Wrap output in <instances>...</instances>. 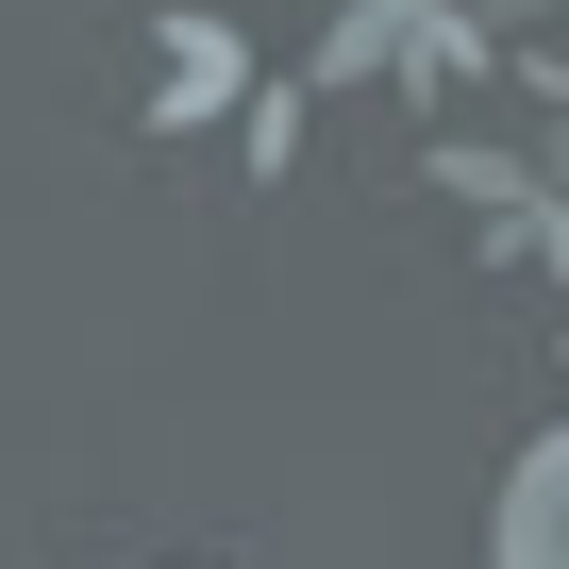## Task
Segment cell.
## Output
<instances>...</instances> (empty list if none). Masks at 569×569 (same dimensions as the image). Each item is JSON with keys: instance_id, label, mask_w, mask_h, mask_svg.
Segmentation results:
<instances>
[{"instance_id": "obj_1", "label": "cell", "mask_w": 569, "mask_h": 569, "mask_svg": "<svg viewBox=\"0 0 569 569\" xmlns=\"http://www.w3.org/2000/svg\"><path fill=\"white\" fill-rule=\"evenodd\" d=\"M502 569H569V436L519 452V486H502Z\"/></svg>"}]
</instances>
